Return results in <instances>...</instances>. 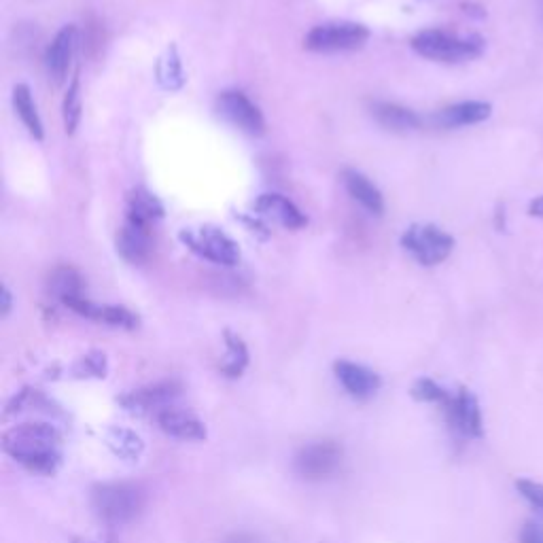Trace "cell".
I'll return each mask as SVG.
<instances>
[{
  "mask_svg": "<svg viewBox=\"0 0 543 543\" xmlns=\"http://www.w3.org/2000/svg\"><path fill=\"white\" fill-rule=\"evenodd\" d=\"M60 433L47 423L13 427L3 437V450L30 471L51 476L60 467Z\"/></svg>",
  "mask_w": 543,
  "mask_h": 543,
  "instance_id": "1",
  "label": "cell"
},
{
  "mask_svg": "<svg viewBox=\"0 0 543 543\" xmlns=\"http://www.w3.org/2000/svg\"><path fill=\"white\" fill-rule=\"evenodd\" d=\"M480 37H459L446 30H423L412 39V49L435 62H463L482 54Z\"/></svg>",
  "mask_w": 543,
  "mask_h": 543,
  "instance_id": "2",
  "label": "cell"
},
{
  "mask_svg": "<svg viewBox=\"0 0 543 543\" xmlns=\"http://www.w3.org/2000/svg\"><path fill=\"white\" fill-rule=\"evenodd\" d=\"M404 247L420 266H437L448 259L454 249V238L442 227L431 223H414L401 236Z\"/></svg>",
  "mask_w": 543,
  "mask_h": 543,
  "instance_id": "3",
  "label": "cell"
},
{
  "mask_svg": "<svg viewBox=\"0 0 543 543\" xmlns=\"http://www.w3.org/2000/svg\"><path fill=\"white\" fill-rule=\"evenodd\" d=\"M370 30L357 22H327L314 26L304 39V47L319 54H336V51H355L361 49Z\"/></svg>",
  "mask_w": 543,
  "mask_h": 543,
  "instance_id": "4",
  "label": "cell"
},
{
  "mask_svg": "<svg viewBox=\"0 0 543 543\" xmlns=\"http://www.w3.org/2000/svg\"><path fill=\"white\" fill-rule=\"evenodd\" d=\"M94 507L109 524H126L143 510V493L132 484H104L94 490Z\"/></svg>",
  "mask_w": 543,
  "mask_h": 543,
  "instance_id": "5",
  "label": "cell"
},
{
  "mask_svg": "<svg viewBox=\"0 0 543 543\" xmlns=\"http://www.w3.org/2000/svg\"><path fill=\"white\" fill-rule=\"evenodd\" d=\"M181 240L189 251H194L202 259L213 261L219 266H236L240 261L238 244L213 225L198 227V230H183Z\"/></svg>",
  "mask_w": 543,
  "mask_h": 543,
  "instance_id": "6",
  "label": "cell"
},
{
  "mask_svg": "<svg viewBox=\"0 0 543 543\" xmlns=\"http://www.w3.org/2000/svg\"><path fill=\"white\" fill-rule=\"evenodd\" d=\"M217 104H219V113L227 121H232V124L240 128L242 132H247L251 136H261L266 132V119L255 104L247 98V94H242L238 90H227L219 96Z\"/></svg>",
  "mask_w": 543,
  "mask_h": 543,
  "instance_id": "7",
  "label": "cell"
},
{
  "mask_svg": "<svg viewBox=\"0 0 543 543\" xmlns=\"http://www.w3.org/2000/svg\"><path fill=\"white\" fill-rule=\"evenodd\" d=\"M342 461V450L334 442H317L306 446L295 459V469L308 480L329 476Z\"/></svg>",
  "mask_w": 543,
  "mask_h": 543,
  "instance_id": "8",
  "label": "cell"
},
{
  "mask_svg": "<svg viewBox=\"0 0 543 543\" xmlns=\"http://www.w3.org/2000/svg\"><path fill=\"white\" fill-rule=\"evenodd\" d=\"M446 414L450 425L461 431L467 437H480L482 435V414L478 399L469 391H461L457 397H450L446 404Z\"/></svg>",
  "mask_w": 543,
  "mask_h": 543,
  "instance_id": "9",
  "label": "cell"
},
{
  "mask_svg": "<svg viewBox=\"0 0 543 543\" xmlns=\"http://www.w3.org/2000/svg\"><path fill=\"white\" fill-rule=\"evenodd\" d=\"M75 49H77V28L75 26H64L56 39L51 41L45 54V66L49 77L56 83H62L68 75L70 62L75 58Z\"/></svg>",
  "mask_w": 543,
  "mask_h": 543,
  "instance_id": "10",
  "label": "cell"
},
{
  "mask_svg": "<svg viewBox=\"0 0 543 543\" xmlns=\"http://www.w3.org/2000/svg\"><path fill=\"white\" fill-rule=\"evenodd\" d=\"M117 251L130 264H145L151 255V234L149 225L126 219L124 227L117 234Z\"/></svg>",
  "mask_w": 543,
  "mask_h": 543,
  "instance_id": "11",
  "label": "cell"
},
{
  "mask_svg": "<svg viewBox=\"0 0 543 543\" xmlns=\"http://www.w3.org/2000/svg\"><path fill=\"white\" fill-rule=\"evenodd\" d=\"M157 423H160L162 431L170 437H177V440H189V442H200L206 437V427L202 420L194 414L177 408H164L157 414Z\"/></svg>",
  "mask_w": 543,
  "mask_h": 543,
  "instance_id": "12",
  "label": "cell"
},
{
  "mask_svg": "<svg viewBox=\"0 0 543 543\" xmlns=\"http://www.w3.org/2000/svg\"><path fill=\"white\" fill-rule=\"evenodd\" d=\"M336 376L342 382V387L357 399L372 397L380 389V378L372 370H367L363 365L350 363V361H338L334 365Z\"/></svg>",
  "mask_w": 543,
  "mask_h": 543,
  "instance_id": "13",
  "label": "cell"
},
{
  "mask_svg": "<svg viewBox=\"0 0 543 543\" xmlns=\"http://www.w3.org/2000/svg\"><path fill=\"white\" fill-rule=\"evenodd\" d=\"M255 208L259 215L278 221L280 225L287 227V230H302L308 223L302 210L280 194H264L255 202Z\"/></svg>",
  "mask_w": 543,
  "mask_h": 543,
  "instance_id": "14",
  "label": "cell"
},
{
  "mask_svg": "<svg viewBox=\"0 0 543 543\" xmlns=\"http://www.w3.org/2000/svg\"><path fill=\"white\" fill-rule=\"evenodd\" d=\"M493 113V107L488 102H461L452 104V107L444 109L435 115V124L442 128H461V126H474L480 121H486Z\"/></svg>",
  "mask_w": 543,
  "mask_h": 543,
  "instance_id": "15",
  "label": "cell"
},
{
  "mask_svg": "<svg viewBox=\"0 0 543 543\" xmlns=\"http://www.w3.org/2000/svg\"><path fill=\"white\" fill-rule=\"evenodd\" d=\"M177 395H179L177 384H174V382H160V384H153V387L138 389V391L126 395L124 399H121V404H124L128 410L145 412V410L166 406L168 401H172Z\"/></svg>",
  "mask_w": 543,
  "mask_h": 543,
  "instance_id": "16",
  "label": "cell"
},
{
  "mask_svg": "<svg viewBox=\"0 0 543 543\" xmlns=\"http://www.w3.org/2000/svg\"><path fill=\"white\" fill-rule=\"evenodd\" d=\"M342 179L350 198L357 200L365 210H370L372 215H382L384 200L378 187L370 179L363 177V174L357 170H344Z\"/></svg>",
  "mask_w": 543,
  "mask_h": 543,
  "instance_id": "17",
  "label": "cell"
},
{
  "mask_svg": "<svg viewBox=\"0 0 543 543\" xmlns=\"http://www.w3.org/2000/svg\"><path fill=\"white\" fill-rule=\"evenodd\" d=\"M372 115L380 126L393 132H410L420 126V117L414 111L393 102H376L372 107Z\"/></svg>",
  "mask_w": 543,
  "mask_h": 543,
  "instance_id": "18",
  "label": "cell"
},
{
  "mask_svg": "<svg viewBox=\"0 0 543 543\" xmlns=\"http://www.w3.org/2000/svg\"><path fill=\"white\" fill-rule=\"evenodd\" d=\"M13 107H15L17 117H20L22 124L26 126V130L34 138H37V140H43L45 138L43 121H41L37 104H34V100H32V92H30L28 85H24V83L15 85V90H13Z\"/></svg>",
  "mask_w": 543,
  "mask_h": 543,
  "instance_id": "19",
  "label": "cell"
},
{
  "mask_svg": "<svg viewBox=\"0 0 543 543\" xmlns=\"http://www.w3.org/2000/svg\"><path fill=\"white\" fill-rule=\"evenodd\" d=\"M164 217V206L153 194L145 189H134L128 196V219L149 225L151 221H157Z\"/></svg>",
  "mask_w": 543,
  "mask_h": 543,
  "instance_id": "20",
  "label": "cell"
},
{
  "mask_svg": "<svg viewBox=\"0 0 543 543\" xmlns=\"http://www.w3.org/2000/svg\"><path fill=\"white\" fill-rule=\"evenodd\" d=\"M107 442H109L111 450L117 454V457L124 459V461L136 463L140 457H143V452H145L143 437L136 435L130 429H117V427L111 429Z\"/></svg>",
  "mask_w": 543,
  "mask_h": 543,
  "instance_id": "21",
  "label": "cell"
},
{
  "mask_svg": "<svg viewBox=\"0 0 543 543\" xmlns=\"http://www.w3.org/2000/svg\"><path fill=\"white\" fill-rule=\"evenodd\" d=\"M225 346H227V361L223 365V374L230 378H238L249 365V350L238 336L232 334V331H225Z\"/></svg>",
  "mask_w": 543,
  "mask_h": 543,
  "instance_id": "22",
  "label": "cell"
},
{
  "mask_svg": "<svg viewBox=\"0 0 543 543\" xmlns=\"http://www.w3.org/2000/svg\"><path fill=\"white\" fill-rule=\"evenodd\" d=\"M49 289L54 293L58 300L66 302L70 297H79L83 295V280L73 268H60L54 272L49 280Z\"/></svg>",
  "mask_w": 543,
  "mask_h": 543,
  "instance_id": "23",
  "label": "cell"
},
{
  "mask_svg": "<svg viewBox=\"0 0 543 543\" xmlns=\"http://www.w3.org/2000/svg\"><path fill=\"white\" fill-rule=\"evenodd\" d=\"M157 81H160V85L166 87V90H179L185 83L183 66L174 47L168 49V54L160 60V64H157Z\"/></svg>",
  "mask_w": 543,
  "mask_h": 543,
  "instance_id": "24",
  "label": "cell"
},
{
  "mask_svg": "<svg viewBox=\"0 0 543 543\" xmlns=\"http://www.w3.org/2000/svg\"><path fill=\"white\" fill-rule=\"evenodd\" d=\"M81 83L79 79H73V83H70L68 92L64 96V107H62V113H64V128H66V134H75L79 121H81Z\"/></svg>",
  "mask_w": 543,
  "mask_h": 543,
  "instance_id": "25",
  "label": "cell"
},
{
  "mask_svg": "<svg viewBox=\"0 0 543 543\" xmlns=\"http://www.w3.org/2000/svg\"><path fill=\"white\" fill-rule=\"evenodd\" d=\"M412 395L420 401H429V404H446V401L450 399V395L440 387V384H435L429 378H420L414 384Z\"/></svg>",
  "mask_w": 543,
  "mask_h": 543,
  "instance_id": "26",
  "label": "cell"
},
{
  "mask_svg": "<svg viewBox=\"0 0 543 543\" xmlns=\"http://www.w3.org/2000/svg\"><path fill=\"white\" fill-rule=\"evenodd\" d=\"M77 376H94V378H104L107 376V357L102 353H90L85 355L79 365L75 367Z\"/></svg>",
  "mask_w": 543,
  "mask_h": 543,
  "instance_id": "27",
  "label": "cell"
},
{
  "mask_svg": "<svg viewBox=\"0 0 543 543\" xmlns=\"http://www.w3.org/2000/svg\"><path fill=\"white\" fill-rule=\"evenodd\" d=\"M516 488L520 490V495L527 499L531 505H535L537 510L543 514V484L533 482V480H518Z\"/></svg>",
  "mask_w": 543,
  "mask_h": 543,
  "instance_id": "28",
  "label": "cell"
},
{
  "mask_svg": "<svg viewBox=\"0 0 543 543\" xmlns=\"http://www.w3.org/2000/svg\"><path fill=\"white\" fill-rule=\"evenodd\" d=\"M520 543H543V527L537 522H527L520 531Z\"/></svg>",
  "mask_w": 543,
  "mask_h": 543,
  "instance_id": "29",
  "label": "cell"
},
{
  "mask_svg": "<svg viewBox=\"0 0 543 543\" xmlns=\"http://www.w3.org/2000/svg\"><path fill=\"white\" fill-rule=\"evenodd\" d=\"M0 304H3L0 312H3V317H7V314L11 312V306H13V297H11V291L7 287H3V293H0Z\"/></svg>",
  "mask_w": 543,
  "mask_h": 543,
  "instance_id": "30",
  "label": "cell"
},
{
  "mask_svg": "<svg viewBox=\"0 0 543 543\" xmlns=\"http://www.w3.org/2000/svg\"><path fill=\"white\" fill-rule=\"evenodd\" d=\"M223 543H257V539L249 533H234V535L227 537Z\"/></svg>",
  "mask_w": 543,
  "mask_h": 543,
  "instance_id": "31",
  "label": "cell"
},
{
  "mask_svg": "<svg viewBox=\"0 0 543 543\" xmlns=\"http://www.w3.org/2000/svg\"><path fill=\"white\" fill-rule=\"evenodd\" d=\"M529 210H531V215H533V217H541V219H543V196L537 198V200L531 204Z\"/></svg>",
  "mask_w": 543,
  "mask_h": 543,
  "instance_id": "32",
  "label": "cell"
},
{
  "mask_svg": "<svg viewBox=\"0 0 543 543\" xmlns=\"http://www.w3.org/2000/svg\"><path fill=\"white\" fill-rule=\"evenodd\" d=\"M79 543H102V541H79Z\"/></svg>",
  "mask_w": 543,
  "mask_h": 543,
  "instance_id": "33",
  "label": "cell"
}]
</instances>
